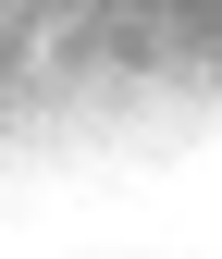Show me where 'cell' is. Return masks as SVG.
I'll use <instances>...</instances> for the list:
<instances>
[{"label":"cell","instance_id":"obj_1","mask_svg":"<svg viewBox=\"0 0 222 259\" xmlns=\"http://www.w3.org/2000/svg\"><path fill=\"white\" fill-rule=\"evenodd\" d=\"M222 111V0H0V148Z\"/></svg>","mask_w":222,"mask_h":259}]
</instances>
